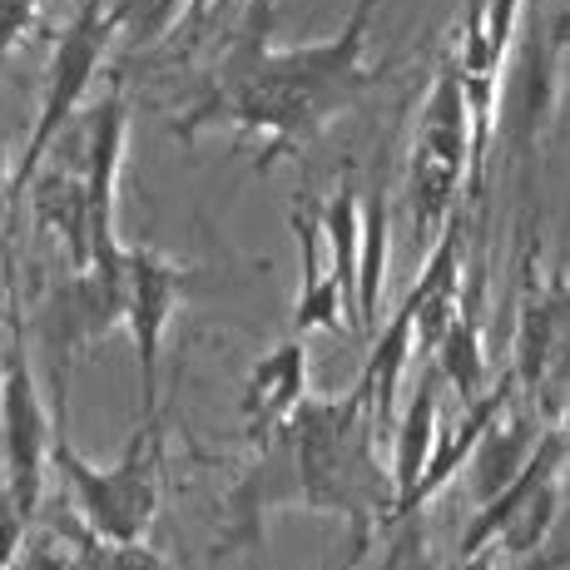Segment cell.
Instances as JSON below:
<instances>
[{"label":"cell","instance_id":"6da1fadb","mask_svg":"<svg viewBox=\"0 0 570 570\" xmlns=\"http://www.w3.org/2000/svg\"><path fill=\"white\" fill-rule=\"evenodd\" d=\"M372 10L377 0H357L337 36L278 50L268 36V10L258 6L218 70L204 80V95L184 115L179 139H194L208 125H234L238 145L258 139L254 169L273 174V164L313 145L333 119H343L367 90H377L382 70L363 60Z\"/></svg>","mask_w":570,"mask_h":570},{"label":"cell","instance_id":"7a4b0ae2","mask_svg":"<svg viewBox=\"0 0 570 570\" xmlns=\"http://www.w3.org/2000/svg\"><path fill=\"white\" fill-rule=\"evenodd\" d=\"M298 462V507L347 521V561L363 566L372 535L392 525V476L377 456V426L367 382L357 377L343 397H303L288 422Z\"/></svg>","mask_w":570,"mask_h":570},{"label":"cell","instance_id":"3957f363","mask_svg":"<svg viewBox=\"0 0 570 570\" xmlns=\"http://www.w3.org/2000/svg\"><path fill=\"white\" fill-rule=\"evenodd\" d=\"M50 466L70 491V511L100 541H145L159 517V476H164V432L159 422H139L125 452L109 466L80 456L65 426L50 436Z\"/></svg>","mask_w":570,"mask_h":570},{"label":"cell","instance_id":"277c9868","mask_svg":"<svg viewBox=\"0 0 570 570\" xmlns=\"http://www.w3.org/2000/svg\"><path fill=\"white\" fill-rule=\"evenodd\" d=\"M466 164H471V115H466L462 75H456V55H442L426 105L416 115L407 169H402V208H407V228L416 248H432L436 234L452 224L456 199L466 189Z\"/></svg>","mask_w":570,"mask_h":570},{"label":"cell","instance_id":"5b68a950","mask_svg":"<svg viewBox=\"0 0 570 570\" xmlns=\"http://www.w3.org/2000/svg\"><path fill=\"white\" fill-rule=\"evenodd\" d=\"M30 327H36V357H40V372H46L50 416H55V426H65L75 357L90 353L115 327H125V273L80 268V273L55 278Z\"/></svg>","mask_w":570,"mask_h":570},{"label":"cell","instance_id":"8992f818","mask_svg":"<svg viewBox=\"0 0 570 570\" xmlns=\"http://www.w3.org/2000/svg\"><path fill=\"white\" fill-rule=\"evenodd\" d=\"M115 16H109L105 0H85L80 16L65 26V36L55 40V55H50V70H46V85H40V109H36V129L26 139V155H20L16 174L6 184V204L26 199V184L36 179V169L50 159V149L60 145V135L75 125L80 115L85 95H90L95 75H100L109 46H115Z\"/></svg>","mask_w":570,"mask_h":570},{"label":"cell","instance_id":"52a82bcc","mask_svg":"<svg viewBox=\"0 0 570 570\" xmlns=\"http://www.w3.org/2000/svg\"><path fill=\"white\" fill-rule=\"evenodd\" d=\"M50 436L55 416L40 392V377L26 357V317H10V343H6V367H0V446H6V487L26 521L40 517L46 501V466H50Z\"/></svg>","mask_w":570,"mask_h":570},{"label":"cell","instance_id":"ba28073f","mask_svg":"<svg viewBox=\"0 0 570 570\" xmlns=\"http://www.w3.org/2000/svg\"><path fill=\"white\" fill-rule=\"evenodd\" d=\"M561 65H566V10H556L551 26H541L517 55H507V70H501L497 135L501 149L525 169L541 155V135L551 125L556 95H561Z\"/></svg>","mask_w":570,"mask_h":570},{"label":"cell","instance_id":"9c48e42d","mask_svg":"<svg viewBox=\"0 0 570 570\" xmlns=\"http://www.w3.org/2000/svg\"><path fill=\"white\" fill-rule=\"evenodd\" d=\"M189 278H199V273L155 244L125 248V333L135 337L145 422H159V353L169 337V317L189 293Z\"/></svg>","mask_w":570,"mask_h":570},{"label":"cell","instance_id":"30bf717a","mask_svg":"<svg viewBox=\"0 0 570 570\" xmlns=\"http://www.w3.org/2000/svg\"><path fill=\"white\" fill-rule=\"evenodd\" d=\"M125 139H129V105H125V85H115V90L90 109L85 159H80L85 204H90V268H100V273H125V244H119V228H115Z\"/></svg>","mask_w":570,"mask_h":570},{"label":"cell","instance_id":"8fae6325","mask_svg":"<svg viewBox=\"0 0 570 570\" xmlns=\"http://www.w3.org/2000/svg\"><path fill=\"white\" fill-rule=\"evenodd\" d=\"M283 507H298V462H293L288 432L254 446V466L228 487L224 535L214 541V561H224V556H234V551H263V525Z\"/></svg>","mask_w":570,"mask_h":570},{"label":"cell","instance_id":"7c38bea8","mask_svg":"<svg viewBox=\"0 0 570 570\" xmlns=\"http://www.w3.org/2000/svg\"><path fill=\"white\" fill-rule=\"evenodd\" d=\"M303 397H308V347L288 337L248 367L244 392H238V422H244L248 446H263L278 432H288Z\"/></svg>","mask_w":570,"mask_h":570},{"label":"cell","instance_id":"4fadbf2b","mask_svg":"<svg viewBox=\"0 0 570 570\" xmlns=\"http://www.w3.org/2000/svg\"><path fill=\"white\" fill-rule=\"evenodd\" d=\"M293 234H298V254H303V288L293 298V327L298 333H353L343 293H337L333 273L317 254L323 234H317V199H308V194H298V204H293Z\"/></svg>","mask_w":570,"mask_h":570},{"label":"cell","instance_id":"5bb4252c","mask_svg":"<svg viewBox=\"0 0 570 570\" xmlns=\"http://www.w3.org/2000/svg\"><path fill=\"white\" fill-rule=\"evenodd\" d=\"M26 189H30V214L50 238H60L70 273L90 268V204H85L80 169H65V164L36 169V179Z\"/></svg>","mask_w":570,"mask_h":570},{"label":"cell","instance_id":"9a60e30c","mask_svg":"<svg viewBox=\"0 0 570 570\" xmlns=\"http://www.w3.org/2000/svg\"><path fill=\"white\" fill-rule=\"evenodd\" d=\"M436 416H442V377H436V367L426 363L422 367V382H416L407 412L392 422V511L407 501V491L416 487V476H422L426 456H432V442H436Z\"/></svg>","mask_w":570,"mask_h":570},{"label":"cell","instance_id":"2e32d148","mask_svg":"<svg viewBox=\"0 0 570 570\" xmlns=\"http://www.w3.org/2000/svg\"><path fill=\"white\" fill-rule=\"evenodd\" d=\"M387 254H392V204L372 194L363 204V234H357V288H353V323L372 337L382 317V293H387Z\"/></svg>","mask_w":570,"mask_h":570},{"label":"cell","instance_id":"e0dca14e","mask_svg":"<svg viewBox=\"0 0 570 570\" xmlns=\"http://www.w3.org/2000/svg\"><path fill=\"white\" fill-rule=\"evenodd\" d=\"M561 487H566V471H546V476L521 497V507L511 511V521L497 531V546H491V551L517 556V561L531 551H541L551 525L561 521Z\"/></svg>","mask_w":570,"mask_h":570},{"label":"cell","instance_id":"ac0fdd59","mask_svg":"<svg viewBox=\"0 0 570 570\" xmlns=\"http://www.w3.org/2000/svg\"><path fill=\"white\" fill-rule=\"evenodd\" d=\"M55 531L75 546V556H80L85 570H169V561H164L159 551H149L145 541H100V535H90L75 511L70 517L60 511Z\"/></svg>","mask_w":570,"mask_h":570},{"label":"cell","instance_id":"d6986e66","mask_svg":"<svg viewBox=\"0 0 570 570\" xmlns=\"http://www.w3.org/2000/svg\"><path fill=\"white\" fill-rule=\"evenodd\" d=\"M10 570H80V556H75V546L50 525V531L20 541V551H16V561H10Z\"/></svg>","mask_w":570,"mask_h":570},{"label":"cell","instance_id":"ffe728a7","mask_svg":"<svg viewBox=\"0 0 570 570\" xmlns=\"http://www.w3.org/2000/svg\"><path fill=\"white\" fill-rule=\"evenodd\" d=\"M40 6H46V0H0V75H6L10 55L20 50V40L36 30Z\"/></svg>","mask_w":570,"mask_h":570},{"label":"cell","instance_id":"44dd1931","mask_svg":"<svg viewBox=\"0 0 570 570\" xmlns=\"http://www.w3.org/2000/svg\"><path fill=\"white\" fill-rule=\"evenodd\" d=\"M26 531H30L26 511L16 507L6 476H0V570H10V561H16V551H20V541H26Z\"/></svg>","mask_w":570,"mask_h":570},{"label":"cell","instance_id":"7402d4cb","mask_svg":"<svg viewBox=\"0 0 570 570\" xmlns=\"http://www.w3.org/2000/svg\"><path fill=\"white\" fill-rule=\"evenodd\" d=\"M10 317H16V298H10V273L0 268V367H6V343H10Z\"/></svg>","mask_w":570,"mask_h":570},{"label":"cell","instance_id":"603a6c76","mask_svg":"<svg viewBox=\"0 0 570 570\" xmlns=\"http://www.w3.org/2000/svg\"><path fill=\"white\" fill-rule=\"evenodd\" d=\"M456 570H497V551H481V556H466Z\"/></svg>","mask_w":570,"mask_h":570},{"label":"cell","instance_id":"cb8c5ba5","mask_svg":"<svg viewBox=\"0 0 570 570\" xmlns=\"http://www.w3.org/2000/svg\"><path fill=\"white\" fill-rule=\"evenodd\" d=\"M0 208H6V159H0Z\"/></svg>","mask_w":570,"mask_h":570}]
</instances>
